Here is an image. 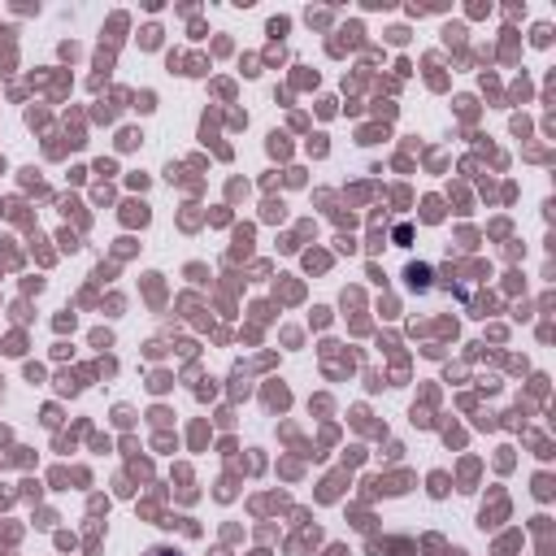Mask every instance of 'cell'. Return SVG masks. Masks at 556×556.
I'll list each match as a JSON object with an SVG mask.
<instances>
[{
  "label": "cell",
  "mask_w": 556,
  "mask_h": 556,
  "mask_svg": "<svg viewBox=\"0 0 556 556\" xmlns=\"http://www.w3.org/2000/svg\"><path fill=\"white\" fill-rule=\"evenodd\" d=\"M148 556H178V552H174V547H152Z\"/></svg>",
  "instance_id": "obj_1"
}]
</instances>
